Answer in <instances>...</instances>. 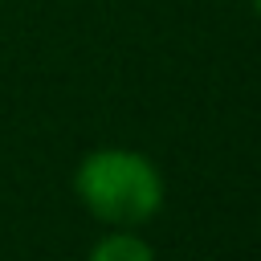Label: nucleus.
Returning a JSON list of instances; mask_svg holds the SVG:
<instances>
[{
	"label": "nucleus",
	"mask_w": 261,
	"mask_h": 261,
	"mask_svg": "<svg viewBox=\"0 0 261 261\" xmlns=\"http://www.w3.org/2000/svg\"><path fill=\"white\" fill-rule=\"evenodd\" d=\"M73 192L110 228H139L163 208V175L135 147H98L73 167Z\"/></svg>",
	"instance_id": "f257e3e1"
},
{
	"label": "nucleus",
	"mask_w": 261,
	"mask_h": 261,
	"mask_svg": "<svg viewBox=\"0 0 261 261\" xmlns=\"http://www.w3.org/2000/svg\"><path fill=\"white\" fill-rule=\"evenodd\" d=\"M249 4H253V12H257V16H261V0H249Z\"/></svg>",
	"instance_id": "7ed1b4c3"
},
{
	"label": "nucleus",
	"mask_w": 261,
	"mask_h": 261,
	"mask_svg": "<svg viewBox=\"0 0 261 261\" xmlns=\"http://www.w3.org/2000/svg\"><path fill=\"white\" fill-rule=\"evenodd\" d=\"M86 261H155V249L130 228H114L90 249Z\"/></svg>",
	"instance_id": "f03ea898"
}]
</instances>
